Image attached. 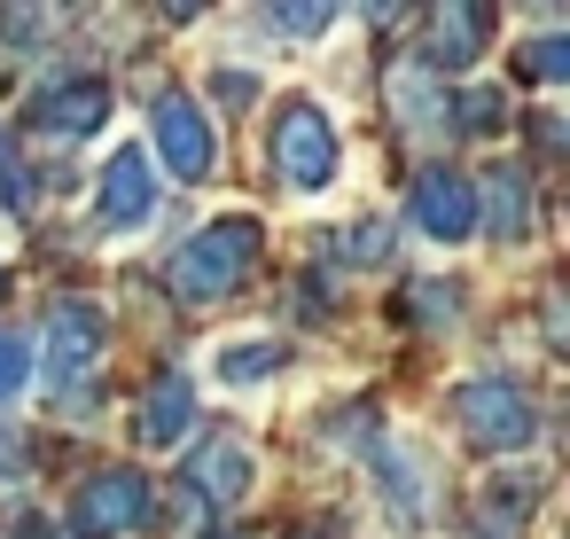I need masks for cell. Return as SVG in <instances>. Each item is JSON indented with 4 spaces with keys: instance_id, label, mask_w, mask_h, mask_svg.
<instances>
[{
    "instance_id": "obj_19",
    "label": "cell",
    "mask_w": 570,
    "mask_h": 539,
    "mask_svg": "<svg viewBox=\"0 0 570 539\" xmlns=\"http://www.w3.org/2000/svg\"><path fill=\"white\" fill-rule=\"evenodd\" d=\"M266 24H274V32H289V40H321L336 17H328V9H266Z\"/></svg>"
},
{
    "instance_id": "obj_3",
    "label": "cell",
    "mask_w": 570,
    "mask_h": 539,
    "mask_svg": "<svg viewBox=\"0 0 570 539\" xmlns=\"http://www.w3.org/2000/svg\"><path fill=\"white\" fill-rule=\"evenodd\" d=\"M453 414H461V438H476V445H492V453H515V445L539 438V406H531V391L508 383V375H469V383L453 391Z\"/></svg>"
},
{
    "instance_id": "obj_11",
    "label": "cell",
    "mask_w": 570,
    "mask_h": 539,
    "mask_svg": "<svg viewBox=\"0 0 570 539\" xmlns=\"http://www.w3.org/2000/svg\"><path fill=\"white\" fill-rule=\"evenodd\" d=\"M134 414H141V438H149V445H180L188 422H196V383H188V375H157Z\"/></svg>"
},
{
    "instance_id": "obj_2",
    "label": "cell",
    "mask_w": 570,
    "mask_h": 539,
    "mask_svg": "<svg viewBox=\"0 0 570 539\" xmlns=\"http://www.w3.org/2000/svg\"><path fill=\"white\" fill-rule=\"evenodd\" d=\"M336 165H344V141H336V118L321 110V102H282L274 110V173L289 180V188H328L336 180Z\"/></svg>"
},
{
    "instance_id": "obj_15",
    "label": "cell",
    "mask_w": 570,
    "mask_h": 539,
    "mask_svg": "<svg viewBox=\"0 0 570 539\" xmlns=\"http://www.w3.org/2000/svg\"><path fill=\"white\" fill-rule=\"evenodd\" d=\"M484 204H492V235H500V243H523V235H531V180H523L515 165H500V173L484 180Z\"/></svg>"
},
{
    "instance_id": "obj_10",
    "label": "cell",
    "mask_w": 570,
    "mask_h": 539,
    "mask_svg": "<svg viewBox=\"0 0 570 539\" xmlns=\"http://www.w3.org/2000/svg\"><path fill=\"white\" fill-rule=\"evenodd\" d=\"M95 360H102V305H87V297L56 305V321H48V375H56V391L87 383Z\"/></svg>"
},
{
    "instance_id": "obj_13",
    "label": "cell",
    "mask_w": 570,
    "mask_h": 539,
    "mask_svg": "<svg viewBox=\"0 0 570 539\" xmlns=\"http://www.w3.org/2000/svg\"><path fill=\"white\" fill-rule=\"evenodd\" d=\"M430 32H438V40H430V63H438V71H461V63H476V56H484L492 9H453V17H438Z\"/></svg>"
},
{
    "instance_id": "obj_16",
    "label": "cell",
    "mask_w": 570,
    "mask_h": 539,
    "mask_svg": "<svg viewBox=\"0 0 570 539\" xmlns=\"http://www.w3.org/2000/svg\"><path fill=\"white\" fill-rule=\"evenodd\" d=\"M282 344H266V336H235V344H219V383H266V375H282Z\"/></svg>"
},
{
    "instance_id": "obj_6",
    "label": "cell",
    "mask_w": 570,
    "mask_h": 539,
    "mask_svg": "<svg viewBox=\"0 0 570 539\" xmlns=\"http://www.w3.org/2000/svg\"><path fill=\"white\" fill-rule=\"evenodd\" d=\"M250 477H258V461H250L243 438H196V453H188V469H180V492H188L196 508H235V500L250 492Z\"/></svg>"
},
{
    "instance_id": "obj_4",
    "label": "cell",
    "mask_w": 570,
    "mask_h": 539,
    "mask_svg": "<svg viewBox=\"0 0 570 539\" xmlns=\"http://www.w3.org/2000/svg\"><path fill=\"white\" fill-rule=\"evenodd\" d=\"M110 118V87L95 79V71H63V79H48L32 102H24V126H40V134H56V141H79V134H95Z\"/></svg>"
},
{
    "instance_id": "obj_18",
    "label": "cell",
    "mask_w": 570,
    "mask_h": 539,
    "mask_svg": "<svg viewBox=\"0 0 570 539\" xmlns=\"http://www.w3.org/2000/svg\"><path fill=\"white\" fill-rule=\"evenodd\" d=\"M336 251H344V258H360V266H375V258H391V227L352 219V235H336Z\"/></svg>"
},
{
    "instance_id": "obj_17",
    "label": "cell",
    "mask_w": 570,
    "mask_h": 539,
    "mask_svg": "<svg viewBox=\"0 0 570 539\" xmlns=\"http://www.w3.org/2000/svg\"><path fill=\"white\" fill-rule=\"evenodd\" d=\"M24 383H32V344L17 329H0V406H9Z\"/></svg>"
},
{
    "instance_id": "obj_21",
    "label": "cell",
    "mask_w": 570,
    "mask_h": 539,
    "mask_svg": "<svg viewBox=\"0 0 570 539\" xmlns=\"http://www.w3.org/2000/svg\"><path fill=\"white\" fill-rule=\"evenodd\" d=\"M212 95H219L227 110H250V102H258V79H250V71H219V79H212Z\"/></svg>"
},
{
    "instance_id": "obj_8",
    "label": "cell",
    "mask_w": 570,
    "mask_h": 539,
    "mask_svg": "<svg viewBox=\"0 0 570 539\" xmlns=\"http://www.w3.org/2000/svg\"><path fill=\"white\" fill-rule=\"evenodd\" d=\"M157 212V165L141 149H118L102 165V204H95V227L102 235H134L141 219Z\"/></svg>"
},
{
    "instance_id": "obj_7",
    "label": "cell",
    "mask_w": 570,
    "mask_h": 539,
    "mask_svg": "<svg viewBox=\"0 0 570 539\" xmlns=\"http://www.w3.org/2000/svg\"><path fill=\"white\" fill-rule=\"evenodd\" d=\"M149 516V477H134V469H102V477H87V492L71 500V531H87V539H118V531H134Z\"/></svg>"
},
{
    "instance_id": "obj_1",
    "label": "cell",
    "mask_w": 570,
    "mask_h": 539,
    "mask_svg": "<svg viewBox=\"0 0 570 539\" xmlns=\"http://www.w3.org/2000/svg\"><path fill=\"white\" fill-rule=\"evenodd\" d=\"M250 266H258V219L227 212V219L196 227V235L173 251V290H180L188 305H219V297L243 290Z\"/></svg>"
},
{
    "instance_id": "obj_9",
    "label": "cell",
    "mask_w": 570,
    "mask_h": 539,
    "mask_svg": "<svg viewBox=\"0 0 570 539\" xmlns=\"http://www.w3.org/2000/svg\"><path fill=\"white\" fill-rule=\"evenodd\" d=\"M157 157H165V173H180V180H204V173H212L219 141H212V118H204L188 95H157Z\"/></svg>"
},
{
    "instance_id": "obj_12",
    "label": "cell",
    "mask_w": 570,
    "mask_h": 539,
    "mask_svg": "<svg viewBox=\"0 0 570 539\" xmlns=\"http://www.w3.org/2000/svg\"><path fill=\"white\" fill-rule=\"evenodd\" d=\"M375 492L391 500V516H399L406 531L430 516V477H422V461H414L406 445H375Z\"/></svg>"
},
{
    "instance_id": "obj_20",
    "label": "cell",
    "mask_w": 570,
    "mask_h": 539,
    "mask_svg": "<svg viewBox=\"0 0 570 539\" xmlns=\"http://www.w3.org/2000/svg\"><path fill=\"white\" fill-rule=\"evenodd\" d=\"M562 63H570V48H562L554 32H547L539 48H523V71H531V79H562Z\"/></svg>"
},
{
    "instance_id": "obj_5",
    "label": "cell",
    "mask_w": 570,
    "mask_h": 539,
    "mask_svg": "<svg viewBox=\"0 0 570 539\" xmlns=\"http://www.w3.org/2000/svg\"><path fill=\"white\" fill-rule=\"evenodd\" d=\"M414 227L430 235V243H469L484 219H476V180L469 173H453V165H430L422 180H414Z\"/></svg>"
},
{
    "instance_id": "obj_22",
    "label": "cell",
    "mask_w": 570,
    "mask_h": 539,
    "mask_svg": "<svg viewBox=\"0 0 570 539\" xmlns=\"http://www.w3.org/2000/svg\"><path fill=\"white\" fill-rule=\"evenodd\" d=\"M9 539H48V516H32V508H24V516L9 523Z\"/></svg>"
},
{
    "instance_id": "obj_14",
    "label": "cell",
    "mask_w": 570,
    "mask_h": 539,
    "mask_svg": "<svg viewBox=\"0 0 570 539\" xmlns=\"http://www.w3.org/2000/svg\"><path fill=\"white\" fill-rule=\"evenodd\" d=\"M539 492H547V477H539V469H515V477L484 484V531L500 539V523H508V539H515V531H523V516L539 508Z\"/></svg>"
}]
</instances>
